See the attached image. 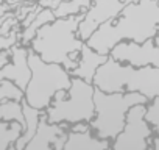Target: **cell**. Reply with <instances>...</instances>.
I'll return each instance as SVG.
<instances>
[{"mask_svg": "<svg viewBox=\"0 0 159 150\" xmlns=\"http://www.w3.org/2000/svg\"><path fill=\"white\" fill-rule=\"evenodd\" d=\"M22 108H24V116H25V130H24L22 136L14 144L16 150H24L27 147V144L33 139V136L38 130L41 116H42V110H38V108L31 106L25 99L22 100Z\"/></svg>", "mask_w": 159, "mask_h": 150, "instance_id": "cell-14", "label": "cell"}, {"mask_svg": "<svg viewBox=\"0 0 159 150\" xmlns=\"http://www.w3.org/2000/svg\"><path fill=\"white\" fill-rule=\"evenodd\" d=\"M147 120L153 125L154 134H159V97L153 99L151 102L147 103Z\"/></svg>", "mask_w": 159, "mask_h": 150, "instance_id": "cell-19", "label": "cell"}, {"mask_svg": "<svg viewBox=\"0 0 159 150\" xmlns=\"http://www.w3.org/2000/svg\"><path fill=\"white\" fill-rule=\"evenodd\" d=\"M28 63L31 78L25 88V100L31 106L44 111L58 91L70 88L72 73L62 64L44 61L31 47L28 50Z\"/></svg>", "mask_w": 159, "mask_h": 150, "instance_id": "cell-6", "label": "cell"}, {"mask_svg": "<svg viewBox=\"0 0 159 150\" xmlns=\"http://www.w3.org/2000/svg\"><path fill=\"white\" fill-rule=\"evenodd\" d=\"M151 148L159 150V134H154V136H153V141H151Z\"/></svg>", "mask_w": 159, "mask_h": 150, "instance_id": "cell-20", "label": "cell"}, {"mask_svg": "<svg viewBox=\"0 0 159 150\" xmlns=\"http://www.w3.org/2000/svg\"><path fill=\"white\" fill-rule=\"evenodd\" d=\"M109 55L122 63H129L134 66H154L159 67V35L139 44L134 41L119 42Z\"/></svg>", "mask_w": 159, "mask_h": 150, "instance_id": "cell-8", "label": "cell"}, {"mask_svg": "<svg viewBox=\"0 0 159 150\" xmlns=\"http://www.w3.org/2000/svg\"><path fill=\"white\" fill-rule=\"evenodd\" d=\"M157 3H159V0H157Z\"/></svg>", "mask_w": 159, "mask_h": 150, "instance_id": "cell-21", "label": "cell"}, {"mask_svg": "<svg viewBox=\"0 0 159 150\" xmlns=\"http://www.w3.org/2000/svg\"><path fill=\"white\" fill-rule=\"evenodd\" d=\"M159 35L157 0H139L128 3L116 17L102 24L86 41L98 53L109 52L122 41L145 42Z\"/></svg>", "mask_w": 159, "mask_h": 150, "instance_id": "cell-1", "label": "cell"}, {"mask_svg": "<svg viewBox=\"0 0 159 150\" xmlns=\"http://www.w3.org/2000/svg\"><path fill=\"white\" fill-rule=\"evenodd\" d=\"M147 103H137L126 113V122L120 134L111 142L114 150H147L154 136L153 125L147 120Z\"/></svg>", "mask_w": 159, "mask_h": 150, "instance_id": "cell-7", "label": "cell"}, {"mask_svg": "<svg viewBox=\"0 0 159 150\" xmlns=\"http://www.w3.org/2000/svg\"><path fill=\"white\" fill-rule=\"evenodd\" d=\"M94 0H67V2L58 3L53 11L56 17H67L72 14H80V13H86Z\"/></svg>", "mask_w": 159, "mask_h": 150, "instance_id": "cell-17", "label": "cell"}, {"mask_svg": "<svg viewBox=\"0 0 159 150\" xmlns=\"http://www.w3.org/2000/svg\"><path fill=\"white\" fill-rule=\"evenodd\" d=\"M95 117L91 122L92 131L111 142L120 134L126 122V113L137 103L150 100L140 92H105L95 88Z\"/></svg>", "mask_w": 159, "mask_h": 150, "instance_id": "cell-5", "label": "cell"}, {"mask_svg": "<svg viewBox=\"0 0 159 150\" xmlns=\"http://www.w3.org/2000/svg\"><path fill=\"white\" fill-rule=\"evenodd\" d=\"M19 41H20V35L17 31L0 36V67H3L11 61V55H13L11 50L16 44H19Z\"/></svg>", "mask_w": 159, "mask_h": 150, "instance_id": "cell-18", "label": "cell"}, {"mask_svg": "<svg viewBox=\"0 0 159 150\" xmlns=\"http://www.w3.org/2000/svg\"><path fill=\"white\" fill-rule=\"evenodd\" d=\"M55 19H56V16H55L53 8H41L39 13H38V16L33 19V22H31L30 25H27V27L24 28V31L20 33V44L30 47V42H31L33 38L36 36L38 30H39L42 25H45V24H48V22H53Z\"/></svg>", "mask_w": 159, "mask_h": 150, "instance_id": "cell-15", "label": "cell"}, {"mask_svg": "<svg viewBox=\"0 0 159 150\" xmlns=\"http://www.w3.org/2000/svg\"><path fill=\"white\" fill-rule=\"evenodd\" d=\"M95 85L80 77H72L69 89H61L55 94L52 103L44 110L47 119L69 127L78 122H92L95 117Z\"/></svg>", "mask_w": 159, "mask_h": 150, "instance_id": "cell-4", "label": "cell"}, {"mask_svg": "<svg viewBox=\"0 0 159 150\" xmlns=\"http://www.w3.org/2000/svg\"><path fill=\"white\" fill-rule=\"evenodd\" d=\"M84 13L72 14L67 17H56L53 22L42 25L30 47L47 63L62 64L72 72L81 58V49L86 41L78 36V27Z\"/></svg>", "mask_w": 159, "mask_h": 150, "instance_id": "cell-2", "label": "cell"}, {"mask_svg": "<svg viewBox=\"0 0 159 150\" xmlns=\"http://www.w3.org/2000/svg\"><path fill=\"white\" fill-rule=\"evenodd\" d=\"M111 148V141L98 138L92 130L75 131L69 130L64 150H106Z\"/></svg>", "mask_w": 159, "mask_h": 150, "instance_id": "cell-13", "label": "cell"}, {"mask_svg": "<svg viewBox=\"0 0 159 150\" xmlns=\"http://www.w3.org/2000/svg\"><path fill=\"white\" fill-rule=\"evenodd\" d=\"M109 58V55L105 53H98L97 50H94L91 45H88L84 42L83 49H81V58H80L78 66L70 72L72 77H80L86 82L94 83V77H95V72L97 69Z\"/></svg>", "mask_w": 159, "mask_h": 150, "instance_id": "cell-12", "label": "cell"}, {"mask_svg": "<svg viewBox=\"0 0 159 150\" xmlns=\"http://www.w3.org/2000/svg\"><path fill=\"white\" fill-rule=\"evenodd\" d=\"M69 125L67 124H56L50 122L42 111L38 130L33 136V139L27 144V150H47V148H55V150H64V144L67 141L69 134Z\"/></svg>", "mask_w": 159, "mask_h": 150, "instance_id": "cell-10", "label": "cell"}, {"mask_svg": "<svg viewBox=\"0 0 159 150\" xmlns=\"http://www.w3.org/2000/svg\"><path fill=\"white\" fill-rule=\"evenodd\" d=\"M25 127L17 120H0V150L14 148L16 141L22 136Z\"/></svg>", "mask_w": 159, "mask_h": 150, "instance_id": "cell-16", "label": "cell"}, {"mask_svg": "<svg viewBox=\"0 0 159 150\" xmlns=\"http://www.w3.org/2000/svg\"><path fill=\"white\" fill-rule=\"evenodd\" d=\"M94 85L105 92H140L151 102L159 97V67L134 66L109 55L97 69Z\"/></svg>", "mask_w": 159, "mask_h": 150, "instance_id": "cell-3", "label": "cell"}, {"mask_svg": "<svg viewBox=\"0 0 159 150\" xmlns=\"http://www.w3.org/2000/svg\"><path fill=\"white\" fill-rule=\"evenodd\" d=\"M131 2H139V0H94L91 8L84 13L83 21L80 22L78 36L83 41H88L102 24L116 17Z\"/></svg>", "mask_w": 159, "mask_h": 150, "instance_id": "cell-9", "label": "cell"}, {"mask_svg": "<svg viewBox=\"0 0 159 150\" xmlns=\"http://www.w3.org/2000/svg\"><path fill=\"white\" fill-rule=\"evenodd\" d=\"M28 50H30V47L22 45V44H16L13 47L11 61L8 64H5L3 67H0V80L2 78L11 80L20 89L25 91V88L28 86L30 78H31V67L28 63Z\"/></svg>", "mask_w": 159, "mask_h": 150, "instance_id": "cell-11", "label": "cell"}]
</instances>
